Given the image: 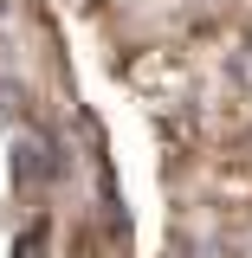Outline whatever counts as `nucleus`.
I'll return each mask as SVG.
<instances>
[{
    "label": "nucleus",
    "mask_w": 252,
    "mask_h": 258,
    "mask_svg": "<svg viewBox=\"0 0 252 258\" xmlns=\"http://www.w3.org/2000/svg\"><path fill=\"white\" fill-rule=\"evenodd\" d=\"M13 258H52V220L20 226V239H13Z\"/></svg>",
    "instance_id": "2"
},
{
    "label": "nucleus",
    "mask_w": 252,
    "mask_h": 258,
    "mask_svg": "<svg viewBox=\"0 0 252 258\" xmlns=\"http://www.w3.org/2000/svg\"><path fill=\"white\" fill-rule=\"evenodd\" d=\"M123 78L156 103L162 116H168V110H188V52H181V45H142V52L123 64Z\"/></svg>",
    "instance_id": "1"
},
{
    "label": "nucleus",
    "mask_w": 252,
    "mask_h": 258,
    "mask_svg": "<svg viewBox=\"0 0 252 258\" xmlns=\"http://www.w3.org/2000/svg\"><path fill=\"white\" fill-rule=\"evenodd\" d=\"M71 258H104V239H97V213L78 226V232H71Z\"/></svg>",
    "instance_id": "4"
},
{
    "label": "nucleus",
    "mask_w": 252,
    "mask_h": 258,
    "mask_svg": "<svg viewBox=\"0 0 252 258\" xmlns=\"http://www.w3.org/2000/svg\"><path fill=\"white\" fill-rule=\"evenodd\" d=\"M246 45H252V20H246Z\"/></svg>",
    "instance_id": "5"
},
{
    "label": "nucleus",
    "mask_w": 252,
    "mask_h": 258,
    "mask_svg": "<svg viewBox=\"0 0 252 258\" xmlns=\"http://www.w3.org/2000/svg\"><path fill=\"white\" fill-rule=\"evenodd\" d=\"M20 116H26V84L20 78H0V129L20 123Z\"/></svg>",
    "instance_id": "3"
}]
</instances>
